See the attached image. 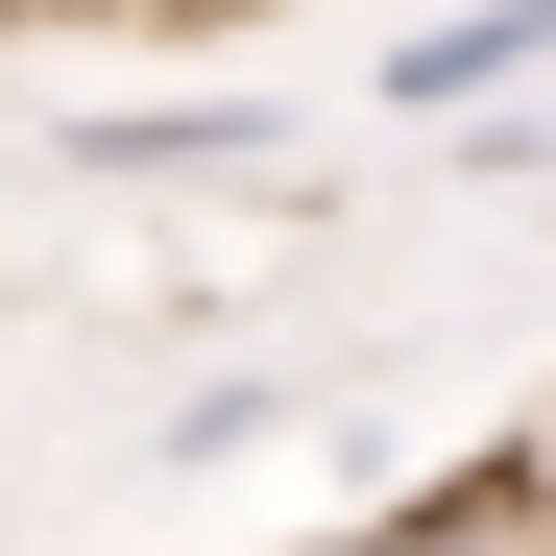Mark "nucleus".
<instances>
[{
  "label": "nucleus",
  "mask_w": 556,
  "mask_h": 556,
  "mask_svg": "<svg viewBox=\"0 0 556 556\" xmlns=\"http://www.w3.org/2000/svg\"><path fill=\"white\" fill-rule=\"evenodd\" d=\"M49 146H73V169H146V194H266V169H291L266 98H73Z\"/></svg>",
  "instance_id": "obj_1"
},
{
  "label": "nucleus",
  "mask_w": 556,
  "mask_h": 556,
  "mask_svg": "<svg viewBox=\"0 0 556 556\" xmlns=\"http://www.w3.org/2000/svg\"><path fill=\"white\" fill-rule=\"evenodd\" d=\"M363 556H388V532H363Z\"/></svg>",
  "instance_id": "obj_4"
},
{
  "label": "nucleus",
  "mask_w": 556,
  "mask_h": 556,
  "mask_svg": "<svg viewBox=\"0 0 556 556\" xmlns=\"http://www.w3.org/2000/svg\"><path fill=\"white\" fill-rule=\"evenodd\" d=\"M532 73H556V0H459V25L388 49V122H508Z\"/></svg>",
  "instance_id": "obj_2"
},
{
  "label": "nucleus",
  "mask_w": 556,
  "mask_h": 556,
  "mask_svg": "<svg viewBox=\"0 0 556 556\" xmlns=\"http://www.w3.org/2000/svg\"><path fill=\"white\" fill-rule=\"evenodd\" d=\"M242 435H291V388H266V363H218L194 412H146V459H242Z\"/></svg>",
  "instance_id": "obj_3"
}]
</instances>
